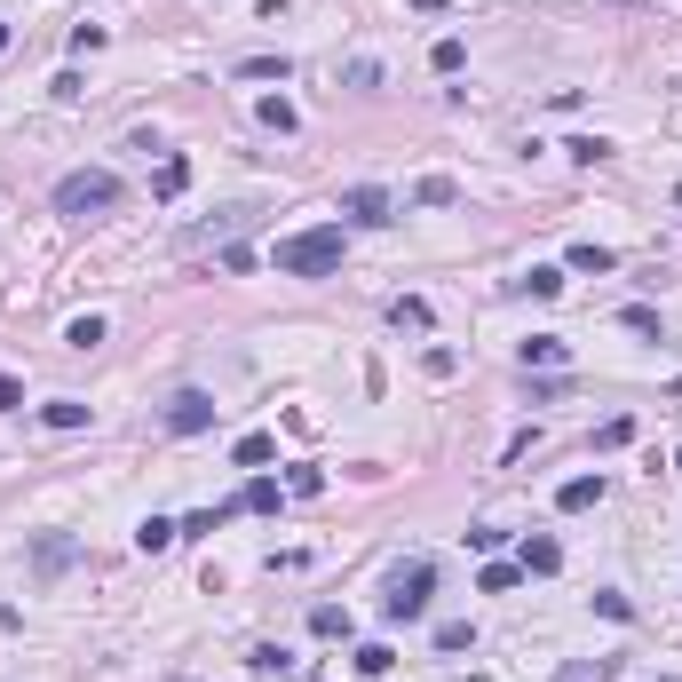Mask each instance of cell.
Instances as JSON below:
<instances>
[{
    "instance_id": "17",
    "label": "cell",
    "mask_w": 682,
    "mask_h": 682,
    "mask_svg": "<svg viewBox=\"0 0 682 682\" xmlns=\"http://www.w3.org/2000/svg\"><path fill=\"white\" fill-rule=\"evenodd\" d=\"M516 286H524V294H540V302H556V294H564V270L548 262V270H532V278H516Z\"/></svg>"
},
{
    "instance_id": "18",
    "label": "cell",
    "mask_w": 682,
    "mask_h": 682,
    "mask_svg": "<svg viewBox=\"0 0 682 682\" xmlns=\"http://www.w3.org/2000/svg\"><path fill=\"white\" fill-rule=\"evenodd\" d=\"M389 318H397V326H413V334H421V326H429V302H421V294H397V302H389Z\"/></svg>"
},
{
    "instance_id": "14",
    "label": "cell",
    "mask_w": 682,
    "mask_h": 682,
    "mask_svg": "<svg viewBox=\"0 0 682 682\" xmlns=\"http://www.w3.org/2000/svg\"><path fill=\"white\" fill-rule=\"evenodd\" d=\"M278 500H286V492H278V484H270V476H254V484H246V492H238V508H254V516H270V508H278Z\"/></svg>"
},
{
    "instance_id": "25",
    "label": "cell",
    "mask_w": 682,
    "mask_h": 682,
    "mask_svg": "<svg viewBox=\"0 0 682 682\" xmlns=\"http://www.w3.org/2000/svg\"><path fill=\"white\" fill-rule=\"evenodd\" d=\"M238 80H286V56H246Z\"/></svg>"
},
{
    "instance_id": "11",
    "label": "cell",
    "mask_w": 682,
    "mask_h": 682,
    "mask_svg": "<svg viewBox=\"0 0 682 682\" xmlns=\"http://www.w3.org/2000/svg\"><path fill=\"white\" fill-rule=\"evenodd\" d=\"M556 682H619V659H571L556 667Z\"/></svg>"
},
{
    "instance_id": "10",
    "label": "cell",
    "mask_w": 682,
    "mask_h": 682,
    "mask_svg": "<svg viewBox=\"0 0 682 682\" xmlns=\"http://www.w3.org/2000/svg\"><path fill=\"white\" fill-rule=\"evenodd\" d=\"M175 540H183V532H175L167 516H143V524H135V548H143V556H159V548H175Z\"/></svg>"
},
{
    "instance_id": "21",
    "label": "cell",
    "mask_w": 682,
    "mask_h": 682,
    "mask_svg": "<svg viewBox=\"0 0 682 682\" xmlns=\"http://www.w3.org/2000/svg\"><path fill=\"white\" fill-rule=\"evenodd\" d=\"M564 151L579 159V167H603V159H611V143H603V135H571Z\"/></svg>"
},
{
    "instance_id": "4",
    "label": "cell",
    "mask_w": 682,
    "mask_h": 682,
    "mask_svg": "<svg viewBox=\"0 0 682 682\" xmlns=\"http://www.w3.org/2000/svg\"><path fill=\"white\" fill-rule=\"evenodd\" d=\"M167 429H175V437H199V429H215V397H207V389H183V397L167 405Z\"/></svg>"
},
{
    "instance_id": "35",
    "label": "cell",
    "mask_w": 682,
    "mask_h": 682,
    "mask_svg": "<svg viewBox=\"0 0 682 682\" xmlns=\"http://www.w3.org/2000/svg\"><path fill=\"white\" fill-rule=\"evenodd\" d=\"M0 48H8V24H0Z\"/></svg>"
},
{
    "instance_id": "6",
    "label": "cell",
    "mask_w": 682,
    "mask_h": 682,
    "mask_svg": "<svg viewBox=\"0 0 682 682\" xmlns=\"http://www.w3.org/2000/svg\"><path fill=\"white\" fill-rule=\"evenodd\" d=\"M32 564H40V579H56V571L80 564V540H64V532H40V540H32Z\"/></svg>"
},
{
    "instance_id": "20",
    "label": "cell",
    "mask_w": 682,
    "mask_h": 682,
    "mask_svg": "<svg viewBox=\"0 0 682 682\" xmlns=\"http://www.w3.org/2000/svg\"><path fill=\"white\" fill-rule=\"evenodd\" d=\"M389 667H397L389 643H357V675H389Z\"/></svg>"
},
{
    "instance_id": "2",
    "label": "cell",
    "mask_w": 682,
    "mask_h": 682,
    "mask_svg": "<svg viewBox=\"0 0 682 682\" xmlns=\"http://www.w3.org/2000/svg\"><path fill=\"white\" fill-rule=\"evenodd\" d=\"M112 207H119V175L112 167H72V175L56 183V215H80V223H88V215H112Z\"/></svg>"
},
{
    "instance_id": "26",
    "label": "cell",
    "mask_w": 682,
    "mask_h": 682,
    "mask_svg": "<svg viewBox=\"0 0 682 682\" xmlns=\"http://www.w3.org/2000/svg\"><path fill=\"white\" fill-rule=\"evenodd\" d=\"M286 492H294V500H318V492H326V468H294Z\"/></svg>"
},
{
    "instance_id": "29",
    "label": "cell",
    "mask_w": 682,
    "mask_h": 682,
    "mask_svg": "<svg viewBox=\"0 0 682 682\" xmlns=\"http://www.w3.org/2000/svg\"><path fill=\"white\" fill-rule=\"evenodd\" d=\"M595 611H603V619H619V627H627V619H635V603H627V595H619V587H603V595H595Z\"/></svg>"
},
{
    "instance_id": "31",
    "label": "cell",
    "mask_w": 682,
    "mask_h": 682,
    "mask_svg": "<svg viewBox=\"0 0 682 682\" xmlns=\"http://www.w3.org/2000/svg\"><path fill=\"white\" fill-rule=\"evenodd\" d=\"M468 643H476V627H468V619H453V627H437V651H468Z\"/></svg>"
},
{
    "instance_id": "24",
    "label": "cell",
    "mask_w": 682,
    "mask_h": 682,
    "mask_svg": "<svg viewBox=\"0 0 682 682\" xmlns=\"http://www.w3.org/2000/svg\"><path fill=\"white\" fill-rule=\"evenodd\" d=\"M278 453V445H270V437H238V445H230V460H238V468H262V460Z\"/></svg>"
},
{
    "instance_id": "9",
    "label": "cell",
    "mask_w": 682,
    "mask_h": 682,
    "mask_svg": "<svg viewBox=\"0 0 682 682\" xmlns=\"http://www.w3.org/2000/svg\"><path fill=\"white\" fill-rule=\"evenodd\" d=\"M595 500H603V476H571L564 492H556V508H564V516H579V508H595Z\"/></svg>"
},
{
    "instance_id": "23",
    "label": "cell",
    "mask_w": 682,
    "mask_h": 682,
    "mask_svg": "<svg viewBox=\"0 0 682 682\" xmlns=\"http://www.w3.org/2000/svg\"><path fill=\"white\" fill-rule=\"evenodd\" d=\"M294 119H302V112H294L286 96H262V127H278V135H294Z\"/></svg>"
},
{
    "instance_id": "27",
    "label": "cell",
    "mask_w": 682,
    "mask_h": 682,
    "mask_svg": "<svg viewBox=\"0 0 682 682\" xmlns=\"http://www.w3.org/2000/svg\"><path fill=\"white\" fill-rule=\"evenodd\" d=\"M310 627H318V635H349V611H341V603H318Z\"/></svg>"
},
{
    "instance_id": "12",
    "label": "cell",
    "mask_w": 682,
    "mask_h": 682,
    "mask_svg": "<svg viewBox=\"0 0 682 682\" xmlns=\"http://www.w3.org/2000/svg\"><path fill=\"white\" fill-rule=\"evenodd\" d=\"M40 421L48 429H88V405L80 397H56V405H40Z\"/></svg>"
},
{
    "instance_id": "5",
    "label": "cell",
    "mask_w": 682,
    "mask_h": 682,
    "mask_svg": "<svg viewBox=\"0 0 682 682\" xmlns=\"http://www.w3.org/2000/svg\"><path fill=\"white\" fill-rule=\"evenodd\" d=\"M341 215L365 223V230H381V223H389V191H381V183H357V191L341 199Z\"/></svg>"
},
{
    "instance_id": "34",
    "label": "cell",
    "mask_w": 682,
    "mask_h": 682,
    "mask_svg": "<svg viewBox=\"0 0 682 682\" xmlns=\"http://www.w3.org/2000/svg\"><path fill=\"white\" fill-rule=\"evenodd\" d=\"M413 8H429V16H437V8H445V0H413Z\"/></svg>"
},
{
    "instance_id": "8",
    "label": "cell",
    "mask_w": 682,
    "mask_h": 682,
    "mask_svg": "<svg viewBox=\"0 0 682 682\" xmlns=\"http://www.w3.org/2000/svg\"><path fill=\"white\" fill-rule=\"evenodd\" d=\"M151 191H159V199H183V191H191V159H183V151H175V159H159Z\"/></svg>"
},
{
    "instance_id": "36",
    "label": "cell",
    "mask_w": 682,
    "mask_h": 682,
    "mask_svg": "<svg viewBox=\"0 0 682 682\" xmlns=\"http://www.w3.org/2000/svg\"><path fill=\"white\" fill-rule=\"evenodd\" d=\"M675 476H682V453H675Z\"/></svg>"
},
{
    "instance_id": "13",
    "label": "cell",
    "mask_w": 682,
    "mask_h": 682,
    "mask_svg": "<svg viewBox=\"0 0 682 682\" xmlns=\"http://www.w3.org/2000/svg\"><path fill=\"white\" fill-rule=\"evenodd\" d=\"M564 262H571V270H587V278H603V270H611V246H595V238H579V246H571Z\"/></svg>"
},
{
    "instance_id": "32",
    "label": "cell",
    "mask_w": 682,
    "mask_h": 682,
    "mask_svg": "<svg viewBox=\"0 0 682 682\" xmlns=\"http://www.w3.org/2000/svg\"><path fill=\"white\" fill-rule=\"evenodd\" d=\"M460 56H468L460 40H437V48H429V64H437V72H460Z\"/></svg>"
},
{
    "instance_id": "7",
    "label": "cell",
    "mask_w": 682,
    "mask_h": 682,
    "mask_svg": "<svg viewBox=\"0 0 682 682\" xmlns=\"http://www.w3.org/2000/svg\"><path fill=\"white\" fill-rule=\"evenodd\" d=\"M516 564H524V579H548V571H564V548H556L548 532H532V540L516 548Z\"/></svg>"
},
{
    "instance_id": "3",
    "label": "cell",
    "mask_w": 682,
    "mask_h": 682,
    "mask_svg": "<svg viewBox=\"0 0 682 682\" xmlns=\"http://www.w3.org/2000/svg\"><path fill=\"white\" fill-rule=\"evenodd\" d=\"M429 587H437V564H421V556H413V564L389 571V595H381V611L405 627V619H421V611H429Z\"/></svg>"
},
{
    "instance_id": "33",
    "label": "cell",
    "mask_w": 682,
    "mask_h": 682,
    "mask_svg": "<svg viewBox=\"0 0 682 682\" xmlns=\"http://www.w3.org/2000/svg\"><path fill=\"white\" fill-rule=\"evenodd\" d=\"M16 405H24V381H16V373H0V413H16Z\"/></svg>"
},
{
    "instance_id": "15",
    "label": "cell",
    "mask_w": 682,
    "mask_h": 682,
    "mask_svg": "<svg viewBox=\"0 0 682 682\" xmlns=\"http://www.w3.org/2000/svg\"><path fill=\"white\" fill-rule=\"evenodd\" d=\"M524 365H564V334H532L524 341Z\"/></svg>"
},
{
    "instance_id": "28",
    "label": "cell",
    "mask_w": 682,
    "mask_h": 682,
    "mask_svg": "<svg viewBox=\"0 0 682 682\" xmlns=\"http://www.w3.org/2000/svg\"><path fill=\"white\" fill-rule=\"evenodd\" d=\"M64 341H72V349H96V341H104V318H72Z\"/></svg>"
},
{
    "instance_id": "37",
    "label": "cell",
    "mask_w": 682,
    "mask_h": 682,
    "mask_svg": "<svg viewBox=\"0 0 682 682\" xmlns=\"http://www.w3.org/2000/svg\"><path fill=\"white\" fill-rule=\"evenodd\" d=\"M659 682H675V675H659Z\"/></svg>"
},
{
    "instance_id": "1",
    "label": "cell",
    "mask_w": 682,
    "mask_h": 682,
    "mask_svg": "<svg viewBox=\"0 0 682 682\" xmlns=\"http://www.w3.org/2000/svg\"><path fill=\"white\" fill-rule=\"evenodd\" d=\"M270 262H278L286 278H334V270H341V223H318V230L278 238V246H270Z\"/></svg>"
},
{
    "instance_id": "30",
    "label": "cell",
    "mask_w": 682,
    "mask_h": 682,
    "mask_svg": "<svg viewBox=\"0 0 682 682\" xmlns=\"http://www.w3.org/2000/svg\"><path fill=\"white\" fill-rule=\"evenodd\" d=\"M246 667H254V675H286V667H294V659H286V651H278V643H262V651H254V659H246Z\"/></svg>"
},
{
    "instance_id": "22",
    "label": "cell",
    "mask_w": 682,
    "mask_h": 682,
    "mask_svg": "<svg viewBox=\"0 0 682 682\" xmlns=\"http://www.w3.org/2000/svg\"><path fill=\"white\" fill-rule=\"evenodd\" d=\"M413 199H421V207H453L460 191L445 183V175H421V183H413Z\"/></svg>"
},
{
    "instance_id": "16",
    "label": "cell",
    "mask_w": 682,
    "mask_h": 682,
    "mask_svg": "<svg viewBox=\"0 0 682 682\" xmlns=\"http://www.w3.org/2000/svg\"><path fill=\"white\" fill-rule=\"evenodd\" d=\"M516 579H524V564H484V571H476V587H484V595H508Z\"/></svg>"
},
{
    "instance_id": "19",
    "label": "cell",
    "mask_w": 682,
    "mask_h": 682,
    "mask_svg": "<svg viewBox=\"0 0 682 682\" xmlns=\"http://www.w3.org/2000/svg\"><path fill=\"white\" fill-rule=\"evenodd\" d=\"M595 445H603V453H619V445H635V421H627V413H611V421L595 429Z\"/></svg>"
}]
</instances>
